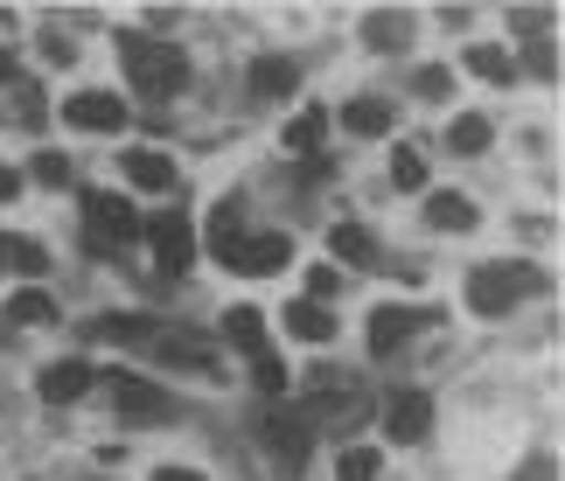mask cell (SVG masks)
<instances>
[{
    "label": "cell",
    "mask_w": 565,
    "mask_h": 481,
    "mask_svg": "<svg viewBox=\"0 0 565 481\" xmlns=\"http://www.w3.org/2000/svg\"><path fill=\"white\" fill-rule=\"evenodd\" d=\"M0 77H8V50H0Z\"/></svg>",
    "instance_id": "e575fe53"
},
{
    "label": "cell",
    "mask_w": 565,
    "mask_h": 481,
    "mask_svg": "<svg viewBox=\"0 0 565 481\" xmlns=\"http://www.w3.org/2000/svg\"><path fill=\"white\" fill-rule=\"evenodd\" d=\"M384 432L398 447H419L426 432H433V398L426 391H391V405H384Z\"/></svg>",
    "instance_id": "9c48e42d"
},
{
    "label": "cell",
    "mask_w": 565,
    "mask_h": 481,
    "mask_svg": "<svg viewBox=\"0 0 565 481\" xmlns=\"http://www.w3.org/2000/svg\"><path fill=\"white\" fill-rule=\"evenodd\" d=\"M126 182L147 189V195H168L175 189V161H168L161 147H134V154H126Z\"/></svg>",
    "instance_id": "7c38bea8"
},
{
    "label": "cell",
    "mask_w": 565,
    "mask_h": 481,
    "mask_svg": "<svg viewBox=\"0 0 565 481\" xmlns=\"http://www.w3.org/2000/svg\"><path fill=\"white\" fill-rule=\"evenodd\" d=\"M154 481H203L195 468H154Z\"/></svg>",
    "instance_id": "836d02e7"
},
{
    "label": "cell",
    "mask_w": 565,
    "mask_h": 481,
    "mask_svg": "<svg viewBox=\"0 0 565 481\" xmlns=\"http://www.w3.org/2000/svg\"><path fill=\"white\" fill-rule=\"evenodd\" d=\"M391 182H398V189H426V154L398 147V154H391Z\"/></svg>",
    "instance_id": "f1b7e54d"
},
{
    "label": "cell",
    "mask_w": 565,
    "mask_h": 481,
    "mask_svg": "<svg viewBox=\"0 0 565 481\" xmlns=\"http://www.w3.org/2000/svg\"><path fill=\"white\" fill-rule=\"evenodd\" d=\"M412 84H419V92H426V98H440V92H454V71H440V63H426V71H419V77H412Z\"/></svg>",
    "instance_id": "1f68e13d"
},
{
    "label": "cell",
    "mask_w": 565,
    "mask_h": 481,
    "mask_svg": "<svg viewBox=\"0 0 565 481\" xmlns=\"http://www.w3.org/2000/svg\"><path fill=\"white\" fill-rule=\"evenodd\" d=\"M537 287H545V272H537V266H475L468 272V308L495 321V314H510L516 300H531Z\"/></svg>",
    "instance_id": "7a4b0ae2"
},
{
    "label": "cell",
    "mask_w": 565,
    "mask_h": 481,
    "mask_svg": "<svg viewBox=\"0 0 565 481\" xmlns=\"http://www.w3.org/2000/svg\"><path fill=\"white\" fill-rule=\"evenodd\" d=\"M321 133H329V113H300V119L287 126V147H294V154H315Z\"/></svg>",
    "instance_id": "d4e9b609"
},
{
    "label": "cell",
    "mask_w": 565,
    "mask_h": 481,
    "mask_svg": "<svg viewBox=\"0 0 565 481\" xmlns=\"http://www.w3.org/2000/svg\"><path fill=\"white\" fill-rule=\"evenodd\" d=\"M8 321H14V328H42V321H56V300L42 293V287H21V293L8 300Z\"/></svg>",
    "instance_id": "ffe728a7"
},
{
    "label": "cell",
    "mask_w": 565,
    "mask_h": 481,
    "mask_svg": "<svg viewBox=\"0 0 565 481\" xmlns=\"http://www.w3.org/2000/svg\"><path fill=\"white\" fill-rule=\"evenodd\" d=\"M113 405L126 411V419H140V426H154V419H175L168 391H161V384H147V377H134V370H113Z\"/></svg>",
    "instance_id": "ba28073f"
},
{
    "label": "cell",
    "mask_w": 565,
    "mask_h": 481,
    "mask_svg": "<svg viewBox=\"0 0 565 481\" xmlns=\"http://www.w3.org/2000/svg\"><path fill=\"white\" fill-rule=\"evenodd\" d=\"M252 377H258V391H273V398H279V391H287V384H294V370H287V363H279V356H273V349H258V356H252Z\"/></svg>",
    "instance_id": "4316f807"
},
{
    "label": "cell",
    "mask_w": 565,
    "mask_h": 481,
    "mask_svg": "<svg viewBox=\"0 0 565 481\" xmlns=\"http://www.w3.org/2000/svg\"><path fill=\"white\" fill-rule=\"evenodd\" d=\"M50 258H42L35 237H14V231H0V272H21V279H35Z\"/></svg>",
    "instance_id": "e0dca14e"
},
{
    "label": "cell",
    "mask_w": 565,
    "mask_h": 481,
    "mask_svg": "<svg viewBox=\"0 0 565 481\" xmlns=\"http://www.w3.org/2000/svg\"><path fill=\"white\" fill-rule=\"evenodd\" d=\"M35 182L63 189V182H71V161H63V154H35Z\"/></svg>",
    "instance_id": "4dcf8cb0"
},
{
    "label": "cell",
    "mask_w": 565,
    "mask_h": 481,
    "mask_svg": "<svg viewBox=\"0 0 565 481\" xmlns=\"http://www.w3.org/2000/svg\"><path fill=\"white\" fill-rule=\"evenodd\" d=\"M154 328H147V314H105L98 321V342H147Z\"/></svg>",
    "instance_id": "484cf974"
},
{
    "label": "cell",
    "mask_w": 565,
    "mask_h": 481,
    "mask_svg": "<svg viewBox=\"0 0 565 481\" xmlns=\"http://www.w3.org/2000/svg\"><path fill=\"white\" fill-rule=\"evenodd\" d=\"M391 98H350L342 105V133H356V140H377V133H391Z\"/></svg>",
    "instance_id": "4fadbf2b"
},
{
    "label": "cell",
    "mask_w": 565,
    "mask_h": 481,
    "mask_svg": "<svg viewBox=\"0 0 565 481\" xmlns=\"http://www.w3.org/2000/svg\"><path fill=\"white\" fill-rule=\"evenodd\" d=\"M398 35H405V14H371L363 21V42H371V50H398Z\"/></svg>",
    "instance_id": "83f0119b"
},
{
    "label": "cell",
    "mask_w": 565,
    "mask_h": 481,
    "mask_svg": "<svg viewBox=\"0 0 565 481\" xmlns=\"http://www.w3.org/2000/svg\"><path fill=\"white\" fill-rule=\"evenodd\" d=\"M258 432H266V453H273L287 474H300V461L315 453V419H308V411H294V405L266 411V426H258Z\"/></svg>",
    "instance_id": "5b68a950"
},
{
    "label": "cell",
    "mask_w": 565,
    "mask_h": 481,
    "mask_svg": "<svg viewBox=\"0 0 565 481\" xmlns=\"http://www.w3.org/2000/svg\"><path fill=\"white\" fill-rule=\"evenodd\" d=\"M92 377H98V370L84 363V356H63V363H50L35 377V391H42V405H77L84 391H92Z\"/></svg>",
    "instance_id": "8fae6325"
},
{
    "label": "cell",
    "mask_w": 565,
    "mask_h": 481,
    "mask_svg": "<svg viewBox=\"0 0 565 481\" xmlns=\"http://www.w3.org/2000/svg\"><path fill=\"white\" fill-rule=\"evenodd\" d=\"M342 287V279H335V266H315L308 272V293H300V300H315V308H329V293Z\"/></svg>",
    "instance_id": "f546056e"
},
{
    "label": "cell",
    "mask_w": 565,
    "mask_h": 481,
    "mask_svg": "<svg viewBox=\"0 0 565 481\" xmlns=\"http://www.w3.org/2000/svg\"><path fill=\"white\" fill-rule=\"evenodd\" d=\"M294 84H300L294 56H258L252 63V98H294Z\"/></svg>",
    "instance_id": "5bb4252c"
},
{
    "label": "cell",
    "mask_w": 565,
    "mask_h": 481,
    "mask_svg": "<svg viewBox=\"0 0 565 481\" xmlns=\"http://www.w3.org/2000/svg\"><path fill=\"white\" fill-rule=\"evenodd\" d=\"M377 468H384L377 447H350V453L335 461V481H377Z\"/></svg>",
    "instance_id": "cb8c5ba5"
},
{
    "label": "cell",
    "mask_w": 565,
    "mask_h": 481,
    "mask_svg": "<svg viewBox=\"0 0 565 481\" xmlns=\"http://www.w3.org/2000/svg\"><path fill=\"white\" fill-rule=\"evenodd\" d=\"M482 147H489V119L482 113H461L447 126V154H482Z\"/></svg>",
    "instance_id": "603a6c76"
},
{
    "label": "cell",
    "mask_w": 565,
    "mask_h": 481,
    "mask_svg": "<svg viewBox=\"0 0 565 481\" xmlns=\"http://www.w3.org/2000/svg\"><path fill=\"white\" fill-rule=\"evenodd\" d=\"M468 71L489 77V84H510V77H516V56L495 50V42H475V50H468Z\"/></svg>",
    "instance_id": "7402d4cb"
},
{
    "label": "cell",
    "mask_w": 565,
    "mask_h": 481,
    "mask_svg": "<svg viewBox=\"0 0 565 481\" xmlns=\"http://www.w3.org/2000/svg\"><path fill=\"white\" fill-rule=\"evenodd\" d=\"M14 189H21V174H14L8 161H0V203H8V195H14Z\"/></svg>",
    "instance_id": "d6a6232c"
},
{
    "label": "cell",
    "mask_w": 565,
    "mask_h": 481,
    "mask_svg": "<svg viewBox=\"0 0 565 481\" xmlns=\"http://www.w3.org/2000/svg\"><path fill=\"white\" fill-rule=\"evenodd\" d=\"M119 63H126V77H134V92L140 98H175L182 84H189V56L175 50V42H161V35H119Z\"/></svg>",
    "instance_id": "6da1fadb"
},
{
    "label": "cell",
    "mask_w": 565,
    "mask_h": 481,
    "mask_svg": "<svg viewBox=\"0 0 565 481\" xmlns=\"http://www.w3.org/2000/svg\"><path fill=\"white\" fill-rule=\"evenodd\" d=\"M426 224L433 231H475V203H468V195H433V203H426Z\"/></svg>",
    "instance_id": "44dd1931"
},
{
    "label": "cell",
    "mask_w": 565,
    "mask_h": 481,
    "mask_svg": "<svg viewBox=\"0 0 565 481\" xmlns=\"http://www.w3.org/2000/svg\"><path fill=\"white\" fill-rule=\"evenodd\" d=\"M216 258H224L231 272L266 279V272H279V266H294V237H287V231H237Z\"/></svg>",
    "instance_id": "3957f363"
},
{
    "label": "cell",
    "mask_w": 565,
    "mask_h": 481,
    "mask_svg": "<svg viewBox=\"0 0 565 481\" xmlns=\"http://www.w3.org/2000/svg\"><path fill=\"white\" fill-rule=\"evenodd\" d=\"M287 328H294L300 342H335V314L315 308V300H294V308H287Z\"/></svg>",
    "instance_id": "ac0fdd59"
},
{
    "label": "cell",
    "mask_w": 565,
    "mask_h": 481,
    "mask_svg": "<svg viewBox=\"0 0 565 481\" xmlns=\"http://www.w3.org/2000/svg\"><path fill=\"white\" fill-rule=\"evenodd\" d=\"M126 237H140V210L126 203V195L92 189V195H84V245L105 252V245H126Z\"/></svg>",
    "instance_id": "277c9868"
},
{
    "label": "cell",
    "mask_w": 565,
    "mask_h": 481,
    "mask_svg": "<svg viewBox=\"0 0 565 481\" xmlns=\"http://www.w3.org/2000/svg\"><path fill=\"white\" fill-rule=\"evenodd\" d=\"M224 342H237L245 356H258V349H266V314H258V308H231L224 314Z\"/></svg>",
    "instance_id": "d6986e66"
},
{
    "label": "cell",
    "mask_w": 565,
    "mask_h": 481,
    "mask_svg": "<svg viewBox=\"0 0 565 481\" xmlns=\"http://www.w3.org/2000/svg\"><path fill=\"white\" fill-rule=\"evenodd\" d=\"M329 258H342V266H377V237L363 224H335L329 231Z\"/></svg>",
    "instance_id": "9a60e30c"
},
{
    "label": "cell",
    "mask_w": 565,
    "mask_h": 481,
    "mask_svg": "<svg viewBox=\"0 0 565 481\" xmlns=\"http://www.w3.org/2000/svg\"><path fill=\"white\" fill-rule=\"evenodd\" d=\"M147 349H154L168 370H216V356H224V349H216L210 335H195V328H154Z\"/></svg>",
    "instance_id": "52a82bcc"
},
{
    "label": "cell",
    "mask_w": 565,
    "mask_h": 481,
    "mask_svg": "<svg viewBox=\"0 0 565 481\" xmlns=\"http://www.w3.org/2000/svg\"><path fill=\"white\" fill-rule=\"evenodd\" d=\"M147 245H154V258L168 272H189L195 266V231H189V216L182 210H161V216H147Z\"/></svg>",
    "instance_id": "8992f818"
},
{
    "label": "cell",
    "mask_w": 565,
    "mask_h": 481,
    "mask_svg": "<svg viewBox=\"0 0 565 481\" xmlns=\"http://www.w3.org/2000/svg\"><path fill=\"white\" fill-rule=\"evenodd\" d=\"M412 321H419L412 308H377V314H371V356H391V349L412 335Z\"/></svg>",
    "instance_id": "2e32d148"
},
{
    "label": "cell",
    "mask_w": 565,
    "mask_h": 481,
    "mask_svg": "<svg viewBox=\"0 0 565 481\" xmlns=\"http://www.w3.org/2000/svg\"><path fill=\"white\" fill-rule=\"evenodd\" d=\"M63 119H71L77 133H119V126H126V105L113 92H77V98H63Z\"/></svg>",
    "instance_id": "30bf717a"
}]
</instances>
